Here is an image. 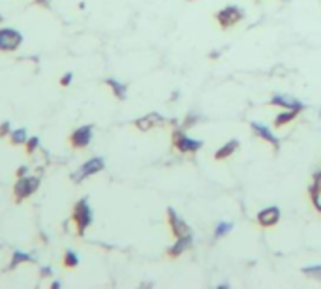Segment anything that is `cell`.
Masks as SVG:
<instances>
[{"label": "cell", "instance_id": "7c38bea8", "mask_svg": "<svg viewBox=\"0 0 321 289\" xmlns=\"http://www.w3.org/2000/svg\"><path fill=\"white\" fill-rule=\"evenodd\" d=\"M77 265V256L73 252H68L66 254V267H75Z\"/></svg>", "mask_w": 321, "mask_h": 289}, {"label": "cell", "instance_id": "4fadbf2b", "mask_svg": "<svg viewBox=\"0 0 321 289\" xmlns=\"http://www.w3.org/2000/svg\"><path fill=\"white\" fill-rule=\"evenodd\" d=\"M109 85H111V87H113L115 88V92H117V94H119V96H124V87H120V85H119V83H115L113 81V79H109Z\"/></svg>", "mask_w": 321, "mask_h": 289}, {"label": "cell", "instance_id": "2e32d148", "mask_svg": "<svg viewBox=\"0 0 321 289\" xmlns=\"http://www.w3.org/2000/svg\"><path fill=\"white\" fill-rule=\"evenodd\" d=\"M225 231H228V225H220V229H218V235L225 233Z\"/></svg>", "mask_w": 321, "mask_h": 289}, {"label": "cell", "instance_id": "e0dca14e", "mask_svg": "<svg viewBox=\"0 0 321 289\" xmlns=\"http://www.w3.org/2000/svg\"><path fill=\"white\" fill-rule=\"evenodd\" d=\"M6 131H8V122H4V126H2V130H0V136H2V133H6Z\"/></svg>", "mask_w": 321, "mask_h": 289}, {"label": "cell", "instance_id": "5bb4252c", "mask_svg": "<svg viewBox=\"0 0 321 289\" xmlns=\"http://www.w3.org/2000/svg\"><path fill=\"white\" fill-rule=\"evenodd\" d=\"M38 147V137H32V139H28V152H34Z\"/></svg>", "mask_w": 321, "mask_h": 289}, {"label": "cell", "instance_id": "9c48e42d", "mask_svg": "<svg viewBox=\"0 0 321 289\" xmlns=\"http://www.w3.org/2000/svg\"><path fill=\"white\" fill-rule=\"evenodd\" d=\"M254 128H256L257 131H259V133H261L263 137H265V139H267V141H271V143H276V137L272 136L271 131L267 130V128H263L261 124H257V122H254Z\"/></svg>", "mask_w": 321, "mask_h": 289}, {"label": "cell", "instance_id": "52a82bcc", "mask_svg": "<svg viewBox=\"0 0 321 289\" xmlns=\"http://www.w3.org/2000/svg\"><path fill=\"white\" fill-rule=\"evenodd\" d=\"M201 147V143H197V141H190L188 137H182V141L179 143V148L180 150H194V148H199Z\"/></svg>", "mask_w": 321, "mask_h": 289}, {"label": "cell", "instance_id": "3957f363", "mask_svg": "<svg viewBox=\"0 0 321 289\" xmlns=\"http://www.w3.org/2000/svg\"><path fill=\"white\" fill-rule=\"evenodd\" d=\"M73 218H75L79 231H81V233H83V231L87 229V225L90 224V208H88V203L85 201V199L77 203L75 214H73Z\"/></svg>", "mask_w": 321, "mask_h": 289}, {"label": "cell", "instance_id": "277c9868", "mask_svg": "<svg viewBox=\"0 0 321 289\" xmlns=\"http://www.w3.org/2000/svg\"><path fill=\"white\" fill-rule=\"evenodd\" d=\"M102 169H104V160H100V158L88 160L87 164L81 165V169L73 175V180H83L85 177H90V175L98 173V171H102Z\"/></svg>", "mask_w": 321, "mask_h": 289}, {"label": "cell", "instance_id": "ba28073f", "mask_svg": "<svg viewBox=\"0 0 321 289\" xmlns=\"http://www.w3.org/2000/svg\"><path fill=\"white\" fill-rule=\"evenodd\" d=\"M10 137H11V141L15 143V145H21V143L28 141V139H27V130H15V131H11Z\"/></svg>", "mask_w": 321, "mask_h": 289}, {"label": "cell", "instance_id": "ac0fdd59", "mask_svg": "<svg viewBox=\"0 0 321 289\" xmlns=\"http://www.w3.org/2000/svg\"><path fill=\"white\" fill-rule=\"evenodd\" d=\"M25 173H27V167H19V177H25Z\"/></svg>", "mask_w": 321, "mask_h": 289}, {"label": "cell", "instance_id": "d6986e66", "mask_svg": "<svg viewBox=\"0 0 321 289\" xmlns=\"http://www.w3.org/2000/svg\"><path fill=\"white\" fill-rule=\"evenodd\" d=\"M40 4H47V2H49V0H38Z\"/></svg>", "mask_w": 321, "mask_h": 289}, {"label": "cell", "instance_id": "9a60e30c", "mask_svg": "<svg viewBox=\"0 0 321 289\" xmlns=\"http://www.w3.org/2000/svg\"><path fill=\"white\" fill-rule=\"evenodd\" d=\"M70 81H71V73H66V75L62 77V85H68Z\"/></svg>", "mask_w": 321, "mask_h": 289}, {"label": "cell", "instance_id": "6da1fadb", "mask_svg": "<svg viewBox=\"0 0 321 289\" xmlns=\"http://www.w3.org/2000/svg\"><path fill=\"white\" fill-rule=\"evenodd\" d=\"M23 42V36L13 28L0 30V51H15Z\"/></svg>", "mask_w": 321, "mask_h": 289}, {"label": "cell", "instance_id": "8992f818", "mask_svg": "<svg viewBox=\"0 0 321 289\" xmlns=\"http://www.w3.org/2000/svg\"><path fill=\"white\" fill-rule=\"evenodd\" d=\"M276 220H278L276 208H269V210H265L263 214H259V222H261L263 225H272Z\"/></svg>", "mask_w": 321, "mask_h": 289}, {"label": "cell", "instance_id": "5b68a950", "mask_svg": "<svg viewBox=\"0 0 321 289\" xmlns=\"http://www.w3.org/2000/svg\"><path fill=\"white\" fill-rule=\"evenodd\" d=\"M90 136H92V128H90V126H83V128L73 131V136H71V145L77 148L87 147L88 143H90Z\"/></svg>", "mask_w": 321, "mask_h": 289}, {"label": "cell", "instance_id": "30bf717a", "mask_svg": "<svg viewBox=\"0 0 321 289\" xmlns=\"http://www.w3.org/2000/svg\"><path fill=\"white\" fill-rule=\"evenodd\" d=\"M272 102H274V104H282V105H286V107H289V105H293V107H297V109L300 107V105L297 104V102H293L291 98H274Z\"/></svg>", "mask_w": 321, "mask_h": 289}, {"label": "cell", "instance_id": "8fae6325", "mask_svg": "<svg viewBox=\"0 0 321 289\" xmlns=\"http://www.w3.org/2000/svg\"><path fill=\"white\" fill-rule=\"evenodd\" d=\"M28 259H30V256H27V254H21V252H15V254H13L11 267H15L17 263H21V261H28Z\"/></svg>", "mask_w": 321, "mask_h": 289}, {"label": "cell", "instance_id": "7a4b0ae2", "mask_svg": "<svg viewBox=\"0 0 321 289\" xmlns=\"http://www.w3.org/2000/svg\"><path fill=\"white\" fill-rule=\"evenodd\" d=\"M36 188H38V179L36 177H27V179L23 177L15 184L13 194H15L17 201H21V199H27L28 196H32L34 191H36Z\"/></svg>", "mask_w": 321, "mask_h": 289}]
</instances>
